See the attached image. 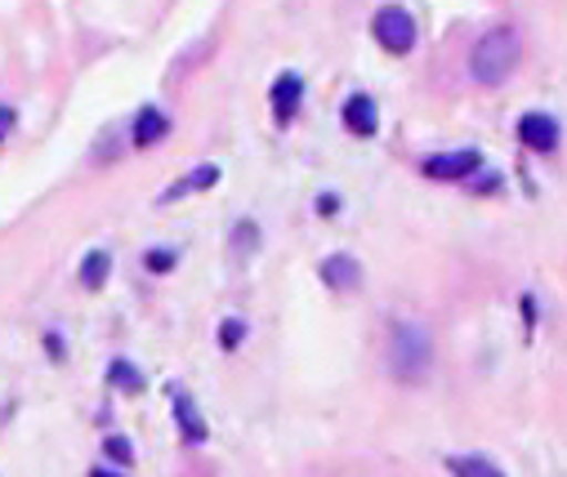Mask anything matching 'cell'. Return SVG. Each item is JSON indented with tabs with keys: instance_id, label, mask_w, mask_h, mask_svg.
<instances>
[{
	"instance_id": "obj_16",
	"label": "cell",
	"mask_w": 567,
	"mask_h": 477,
	"mask_svg": "<svg viewBox=\"0 0 567 477\" xmlns=\"http://www.w3.org/2000/svg\"><path fill=\"white\" fill-rule=\"evenodd\" d=\"M179 259H184V250H179V246H148V250H144V268H148V272H157V277L175 272V268H179Z\"/></svg>"
},
{
	"instance_id": "obj_2",
	"label": "cell",
	"mask_w": 567,
	"mask_h": 477,
	"mask_svg": "<svg viewBox=\"0 0 567 477\" xmlns=\"http://www.w3.org/2000/svg\"><path fill=\"white\" fill-rule=\"evenodd\" d=\"M389 371L402 384H424V375L434 371V335L420 322L389 326Z\"/></svg>"
},
{
	"instance_id": "obj_18",
	"label": "cell",
	"mask_w": 567,
	"mask_h": 477,
	"mask_svg": "<svg viewBox=\"0 0 567 477\" xmlns=\"http://www.w3.org/2000/svg\"><path fill=\"white\" fill-rule=\"evenodd\" d=\"M103 455L116 464V468H134V442L125 433H107L103 437Z\"/></svg>"
},
{
	"instance_id": "obj_21",
	"label": "cell",
	"mask_w": 567,
	"mask_h": 477,
	"mask_svg": "<svg viewBox=\"0 0 567 477\" xmlns=\"http://www.w3.org/2000/svg\"><path fill=\"white\" fill-rule=\"evenodd\" d=\"M313 210H318L322 219H331V215H340V193H318V201H313Z\"/></svg>"
},
{
	"instance_id": "obj_4",
	"label": "cell",
	"mask_w": 567,
	"mask_h": 477,
	"mask_svg": "<svg viewBox=\"0 0 567 477\" xmlns=\"http://www.w3.org/2000/svg\"><path fill=\"white\" fill-rule=\"evenodd\" d=\"M478 166H483V152L478 147H452V152H430V156H424L420 175L434 179V184H465Z\"/></svg>"
},
{
	"instance_id": "obj_9",
	"label": "cell",
	"mask_w": 567,
	"mask_h": 477,
	"mask_svg": "<svg viewBox=\"0 0 567 477\" xmlns=\"http://www.w3.org/2000/svg\"><path fill=\"white\" fill-rule=\"evenodd\" d=\"M171 129H175L171 112L162 103H144V107L134 112V121H130V143L134 147H157V143L171 138Z\"/></svg>"
},
{
	"instance_id": "obj_14",
	"label": "cell",
	"mask_w": 567,
	"mask_h": 477,
	"mask_svg": "<svg viewBox=\"0 0 567 477\" xmlns=\"http://www.w3.org/2000/svg\"><path fill=\"white\" fill-rule=\"evenodd\" d=\"M447 468L461 473V477H501L505 468L492 464L487 455H447Z\"/></svg>"
},
{
	"instance_id": "obj_3",
	"label": "cell",
	"mask_w": 567,
	"mask_h": 477,
	"mask_svg": "<svg viewBox=\"0 0 567 477\" xmlns=\"http://www.w3.org/2000/svg\"><path fill=\"white\" fill-rule=\"evenodd\" d=\"M371 41H375L384 54L406 59V54L420 45V23H415L411 10H402V6H380V10L371 14Z\"/></svg>"
},
{
	"instance_id": "obj_17",
	"label": "cell",
	"mask_w": 567,
	"mask_h": 477,
	"mask_svg": "<svg viewBox=\"0 0 567 477\" xmlns=\"http://www.w3.org/2000/svg\"><path fill=\"white\" fill-rule=\"evenodd\" d=\"M246 335H250L246 317H224L219 331H215V340H219V349H224V353H237V349L246 344Z\"/></svg>"
},
{
	"instance_id": "obj_23",
	"label": "cell",
	"mask_w": 567,
	"mask_h": 477,
	"mask_svg": "<svg viewBox=\"0 0 567 477\" xmlns=\"http://www.w3.org/2000/svg\"><path fill=\"white\" fill-rule=\"evenodd\" d=\"M523 322L536 326V294H523Z\"/></svg>"
},
{
	"instance_id": "obj_10",
	"label": "cell",
	"mask_w": 567,
	"mask_h": 477,
	"mask_svg": "<svg viewBox=\"0 0 567 477\" xmlns=\"http://www.w3.org/2000/svg\"><path fill=\"white\" fill-rule=\"evenodd\" d=\"M318 277H322V286L327 290H336V294H349V290H358L362 286V259L358 255H349V250H336V255H327L322 263H318Z\"/></svg>"
},
{
	"instance_id": "obj_13",
	"label": "cell",
	"mask_w": 567,
	"mask_h": 477,
	"mask_svg": "<svg viewBox=\"0 0 567 477\" xmlns=\"http://www.w3.org/2000/svg\"><path fill=\"white\" fill-rule=\"evenodd\" d=\"M76 277H81V286H85V290H103V286H107V277H112V250H103V246L85 250V259H81Z\"/></svg>"
},
{
	"instance_id": "obj_19",
	"label": "cell",
	"mask_w": 567,
	"mask_h": 477,
	"mask_svg": "<svg viewBox=\"0 0 567 477\" xmlns=\"http://www.w3.org/2000/svg\"><path fill=\"white\" fill-rule=\"evenodd\" d=\"M501 184H505V179H501V170H492V166H478V170L465 179V188H470L474 197H492Z\"/></svg>"
},
{
	"instance_id": "obj_12",
	"label": "cell",
	"mask_w": 567,
	"mask_h": 477,
	"mask_svg": "<svg viewBox=\"0 0 567 477\" xmlns=\"http://www.w3.org/2000/svg\"><path fill=\"white\" fill-rule=\"evenodd\" d=\"M107 384H112L116 393L134 397V393H144V388H148V375L138 371L130 357H112V362H107Z\"/></svg>"
},
{
	"instance_id": "obj_1",
	"label": "cell",
	"mask_w": 567,
	"mask_h": 477,
	"mask_svg": "<svg viewBox=\"0 0 567 477\" xmlns=\"http://www.w3.org/2000/svg\"><path fill=\"white\" fill-rule=\"evenodd\" d=\"M523 68V32L514 23L487 28L470 50V81L483 90H501Z\"/></svg>"
},
{
	"instance_id": "obj_7",
	"label": "cell",
	"mask_w": 567,
	"mask_h": 477,
	"mask_svg": "<svg viewBox=\"0 0 567 477\" xmlns=\"http://www.w3.org/2000/svg\"><path fill=\"white\" fill-rule=\"evenodd\" d=\"M171 402H175V424H179V437H184V446L202 450V446L210 442V424H206V415H202L197 397H193L188 388L171 384Z\"/></svg>"
},
{
	"instance_id": "obj_22",
	"label": "cell",
	"mask_w": 567,
	"mask_h": 477,
	"mask_svg": "<svg viewBox=\"0 0 567 477\" xmlns=\"http://www.w3.org/2000/svg\"><path fill=\"white\" fill-rule=\"evenodd\" d=\"M14 121H19L14 107H10V103H0V147H6V138L14 134Z\"/></svg>"
},
{
	"instance_id": "obj_15",
	"label": "cell",
	"mask_w": 567,
	"mask_h": 477,
	"mask_svg": "<svg viewBox=\"0 0 567 477\" xmlns=\"http://www.w3.org/2000/svg\"><path fill=\"white\" fill-rule=\"evenodd\" d=\"M259 246H264L259 241V224L255 219H237L233 224V255L237 259H250V255H259Z\"/></svg>"
},
{
	"instance_id": "obj_20",
	"label": "cell",
	"mask_w": 567,
	"mask_h": 477,
	"mask_svg": "<svg viewBox=\"0 0 567 477\" xmlns=\"http://www.w3.org/2000/svg\"><path fill=\"white\" fill-rule=\"evenodd\" d=\"M41 344H45V353H50L54 362H63V357H68V340H63V331H59V326H50Z\"/></svg>"
},
{
	"instance_id": "obj_6",
	"label": "cell",
	"mask_w": 567,
	"mask_h": 477,
	"mask_svg": "<svg viewBox=\"0 0 567 477\" xmlns=\"http://www.w3.org/2000/svg\"><path fill=\"white\" fill-rule=\"evenodd\" d=\"M514 129H518V143H523L527 152H536V156H549V152L558 147V138H563V121H558L554 112H540V107L523 112Z\"/></svg>"
},
{
	"instance_id": "obj_5",
	"label": "cell",
	"mask_w": 567,
	"mask_h": 477,
	"mask_svg": "<svg viewBox=\"0 0 567 477\" xmlns=\"http://www.w3.org/2000/svg\"><path fill=\"white\" fill-rule=\"evenodd\" d=\"M305 72L287 68V72H277L272 85H268V107H272V125L281 129H291V121L305 112Z\"/></svg>"
},
{
	"instance_id": "obj_8",
	"label": "cell",
	"mask_w": 567,
	"mask_h": 477,
	"mask_svg": "<svg viewBox=\"0 0 567 477\" xmlns=\"http://www.w3.org/2000/svg\"><path fill=\"white\" fill-rule=\"evenodd\" d=\"M340 125H344L353 138H375V134H380V103H375L367 90H353V94L340 103Z\"/></svg>"
},
{
	"instance_id": "obj_11",
	"label": "cell",
	"mask_w": 567,
	"mask_h": 477,
	"mask_svg": "<svg viewBox=\"0 0 567 477\" xmlns=\"http://www.w3.org/2000/svg\"><path fill=\"white\" fill-rule=\"evenodd\" d=\"M219 179H224V166L202 162V166H193L184 179H175V184L162 193V206H175V201H184V197H193V193H210Z\"/></svg>"
}]
</instances>
